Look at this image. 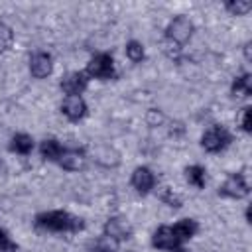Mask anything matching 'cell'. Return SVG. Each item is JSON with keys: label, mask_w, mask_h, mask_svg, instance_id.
Instances as JSON below:
<instances>
[{"label": "cell", "mask_w": 252, "mask_h": 252, "mask_svg": "<svg viewBox=\"0 0 252 252\" xmlns=\"http://www.w3.org/2000/svg\"><path fill=\"white\" fill-rule=\"evenodd\" d=\"M35 226L51 232H77L83 230V219L67 213V211H49L35 217Z\"/></svg>", "instance_id": "6da1fadb"}, {"label": "cell", "mask_w": 252, "mask_h": 252, "mask_svg": "<svg viewBox=\"0 0 252 252\" xmlns=\"http://www.w3.org/2000/svg\"><path fill=\"white\" fill-rule=\"evenodd\" d=\"M191 33H193V24H191V20H189L187 16H177V18H173V20L169 22L167 30H165L167 39H169L171 43H175V45L185 43V41L191 37Z\"/></svg>", "instance_id": "7a4b0ae2"}, {"label": "cell", "mask_w": 252, "mask_h": 252, "mask_svg": "<svg viewBox=\"0 0 252 252\" xmlns=\"http://www.w3.org/2000/svg\"><path fill=\"white\" fill-rule=\"evenodd\" d=\"M87 75L94 77V79H112L114 77V61L112 55L108 53H96L89 65H87Z\"/></svg>", "instance_id": "3957f363"}, {"label": "cell", "mask_w": 252, "mask_h": 252, "mask_svg": "<svg viewBox=\"0 0 252 252\" xmlns=\"http://www.w3.org/2000/svg\"><path fill=\"white\" fill-rule=\"evenodd\" d=\"M228 144H230V134H228L226 128H222V126H211V128L203 134V138H201V146H203L207 152H211V154L224 150Z\"/></svg>", "instance_id": "277c9868"}, {"label": "cell", "mask_w": 252, "mask_h": 252, "mask_svg": "<svg viewBox=\"0 0 252 252\" xmlns=\"http://www.w3.org/2000/svg\"><path fill=\"white\" fill-rule=\"evenodd\" d=\"M219 195L220 197H230V199H242L248 195V183L244 179V175L240 173H232L230 177H226V181L219 187Z\"/></svg>", "instance_id": "5b68a950"}, {"label": "cell", "mask_w": 252, "mask_h": 252, "mask_svg": "<svg viewBox=\"0 0 252 252\" xmlns=\"http://www.w3.org/2000/svg\"><path fill=\"white\" fill-rule=\"evenodd\" d=\"M87 85H89V79H87V75L81 73V71H71V73H67V75L61 79V83H59L61 91H63L67 96H73V94H79V96H81V93L87 89Z\"/></svg>", "instance_id": "8992f818"}, {"label": "cell", "mask_w": 252, "mask_h": 252, "mask_svg": "<svg viewBox=\"0 0 252 252\" xmlns=\"http://www.w3.org/2000/svg\"><path fill=\"white\" fill-rule=\"evenodd\" d=\"M53 71V59L49 53L45 51H37L32 55L30 59V73L35 77V79H45L47 75H51Z\"/></svg>", "instance_id": "52a82bcc"}, {"label": "cell", "mask_w": 252, "mask_h": 252, "mask_svg": "<svg viewBox=\"0 0 252 252\" xmlns=\"http://www.w3.org/2000/svg\"><path fill=\"white\" fill-rule=\"evenodd\" d=\"M154 185H156V177H154V173H152L150 167L140 165V167L134 169V173H132V187H134L140 195L150 193V191L154 189Z\"/></svg>", "instance_id": "ba28073f"}, {"label": "cell", "mask_w": 252, "mask_h": 252, "mask_svg": "<svg viewBox=\"0 0 252 252\" xmlns=\"http://www.w3.org/2000/svg\"><path fill=\"white\" fill-rule=\"evenodd\" d=\"M57 163H59L63 169H67V171H79V169L85 167L87 158H85L83 150H75V148H73V150H65V148H63V152H61Z\"/></svg>", "instance_id": "9c48e42d"}, {"label": "cell", "mask_w": 252, "mask_h": 252, "mask_svg": "<svg viewBox=\"0 0 252 252\" xmlns=\"http://www.w3.org/2000/svg\"><path fill=\"white\" fill-rule=\"evenodd\" d=\"M152 244H154L156 248H159V250H175L181 242L177 240L173 228L163 224V226H159V228L154 232V236H152Z\"/></svg>", "instance_id": "30bf717a"}, {"label": "cell", "mask_w": 252, "mask_h": 252, "mask_svg": "<svg viewBox=\"0 0 252 252\" xmlns=\"http://www.w3.org/2000/svg\"><path fill=\"white\" fill-rule=\"evenodd\" d=\"M61 110L63 114L69 118V120H81L85 114H87V102L79 96V94H73V96H65L63 104H61Z\"/></svg>", "instance_id": "8fae6325"}, {"label": "cell", "mask_w": 252, "mask_h": 252, "mask_svg": "<svg viewBox=\"0 0 252 252\" xmlns=\"http://www.w3.org/2000/svg\"><path fill=\"white\" fill-rule=\"evenodd\" d=\"M104 234L106 236H112L114 240H126V238H130V234H132V228H130V224L124 220V219H118V217H112V219H108L106 222H104Z\"/></svg>", "instance_id": "7c38bea8"}, {"label": "cell", "mask_w": 252, "mask_h": 252, "mask_svg": "<svg viewBox=\"0 0 252 252\" xmlns=\"http://www.w3.org/2000/svg\"><path fill=\"white\" fill-rule=\"evenodd\" d=\"M171 228H173L177 240H179V242H185V240H189L191 236H195V232H197V222H195L193 219H181V220L175 222Z\"/></svg>", "instance_id": "4fadbf2b"}, {"label": "cell", "mask_w": 252, "mask_h": 252, "mask_svg": "<svg viewBox=\"0 0 252 252\" xmlns=\"http://www.w3.org/2000/svg\"><path fill=\"white\" fill-rule=\"evenodd\" d=\"M39 152H41V158L47 159V161H57L61 152H63V146L55 140V138H45L39 146Z\"/></svg>", "instance_id": "5bb4252c"}, {"label": "cell", "mask_w": 252, "mask_h": 252, "mask_svg": "<svg viewBox=\"0 0 252 252\" xmlns=\"http://www.w3.org/2000/svg\"><path fill=\"white\" fill-rule=\"evenodd\" d=\"M32 148H33V140H32V136H28V134H24V132L14 134L12 140H10V150L16 152V154L28 156V154L32 152Z\"/></svg>", "instance_id": "9a60e30c"}, {"label": "cell", "mask_w": 252, "mask_h": 252, "mask_svg": "<svg viewBox=\"0 0 252 252\" xmlns=\"http://www.w3.org/2000/svg\"><path fill=\"white\" fill-rule=\"evenodd\" d=\"M252 93V77L250 73H244L232 81V94L234 96H250Z\"/></svg>", "instance_id": "2e32d148"}, {"label": "cell", "mask_w": 252, "mask_h": 252, "mask_svg": "<svg viewBox=\"0 0 252 252\" xmlns=\"http://www.w3.org/2000/svg\"><path fill=\"white\" fill-rule=\"evenodd\" d=\"M91 252H118V240L102 234L91 242Z\"/></svg>", "instance_id": "e0dca14e"}, {"label": "cell", "mask_w": 252, "mask_h": 252, "mask_svg": "<svg viewBox=\"0 0 252 252\" xmlns=\"http://www.w3.org/2000/svg\"><path fill=\"white\" fill-rule=\"evenodd\" d=\"M185 177H187V181L193 187H197V189H203L205 187V167H201V165H189L185 169Z\"/></svg>", "instance_id": "ac0fdd59"}, {"label": "cell", "mask_w": 252, "mask_h": 252, "mask_svg": "<svg viewBox=\"0 0 252 252\" xmlns=\"http://www.w3.org/2000/svg\"><path fill=\"white\" fill-rule=\"evenodd\" d=\"M126 55H128V59L130 61H134V63H140L142 59H144V45L140 43V41H136V39H132V41H128L126 43Z\"/></svg>", "instance_id": "d6986e66"}, {"label": "cell", "mask_w": 252, "mask_h": 252, "mask_svg": "<svg viewBox=\"0 0 252 252\" xmlns=\"http://www.w3.org/2000/svg\"><path fill=\"white\" fill-rule=\"evenodd\" d=\"M224 8H226L230 14H234V16H244V14H248V12L252 10V2H248V0L226 2V4H224Z\"/></svg>", "instance_id": "ffe728a7"}, {"label": "cell", "mask_w": 252, "mask_h": 252, "mask_svg": "<svg viewBox=\"0 0 252 252\" xmlns=\"http://www.w3.org/2000/svg\"><path fill=\"white\" fill-rule=\"evenodd\" d=\"M12 41H14V32H12V28L0 22V53L6 51V49H10V47H12Z\"/></svg>", "instance_id": "44dd1931"}, {"label": "cell", "mask_w": 252, "mask_h": 252, "mask_svg": "<svg viewBox=\"0 0 252 252\" xmlns=\"http://www.w3.org/2000/svg\"><path fill=\"white\" fill-rule=\"evenodd\" d=\"M16 242L10 238V234L4 230V228H0V252H16Z\"/></svg>", "instance_id": "7402d4cb"}, {"label": "cell", "mask_w": 252, "mask_h": 252, "mask_svg": "<svg viewBox=\"0 0 252 252\" xmlns=\"http://www.w3.org/2000/svg\"><path fill=\"white\" fill-rule=\"evenodd\" d=\"M250 116H252V108H250V106H244V108H242V114H240V124H242V130H244V132H250V130H252V120H250Z\"/></svg>", "instance_id": "603a6c76"}, {"label": "cell", "mask_w": 252, "mask_h": 252, "mask_svg": "<svg viewBox=\"0 0 252 252\" xmlns=\"http://www.w3.org/2000/svg\"><path fill=\"white\" fill-rule=\"evenodd\" d=\"M173 252H187V250H183V248H175Z\"/></svg>", "instance_id": "cb8c5ba5"}]
</instances>
